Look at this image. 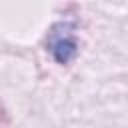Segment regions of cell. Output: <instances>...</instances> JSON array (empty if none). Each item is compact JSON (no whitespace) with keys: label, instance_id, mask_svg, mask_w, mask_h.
I'll return each mask as SVG.
<instances>
[{"label":"cell","instance_id":"obj_1","mask_svg":"<svg viewBox=\"0 0 128 128\" xmlns=\"http://www.w3.org/2000/svg\"><path fill=\"white\" fill-rule=\"evenodd\" d=\"M46 50L50 56L66 66L70 64L78 54V34H76V22L74 20H60L56 22L48 36H46Z\"/></svg>","mask_w":128,"mask_h":128}]
</instances>
